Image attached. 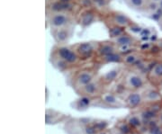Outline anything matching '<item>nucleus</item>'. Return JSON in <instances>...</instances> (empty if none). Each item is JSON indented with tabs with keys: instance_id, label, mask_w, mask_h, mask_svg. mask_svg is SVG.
<instances>
[{
	"instance_id": "nucleus-1",
	"label": "nucleus",
	"mask_w": 162,
	"mask_h": 134,
	"mask_svg": "<svg viewBox=\"0 0 162 134\" xmlns=\"http://www.w3.org/2000/svg\"><path fill=\"white\" fill-rule=\"evenodd\" d=\"M80 58L73 49L72 45L68 44H54L51 51V61L60 70L66 69L69 66L78 64Z\"/></svg>"
},
{
	"instance_id": "nucleus-2",
	"label": "nucleus",
	"mask_w": 162,
	"mask_h": 134,
	"mask_svg": "<svg viewBox=\"0 0 162 134\" xmlns=\"http://www.w3.org/2000/svg\"><path fill=\"white\" fill-rule=\"evenodd\" d=\"M47 25L50 29H57L68 26H75L77 15L67 13H50L46 14Z\"/></svg>"
},
{
	"instance_id": "nucleus-3",
	"label": "nucleus",
	"mask_w": 162,
	"mask_h": 134,
	"mask_svg": "<svg viewBox=\"0 0 162 134\" xmlns=\"http://www.w3.org/2000/svg\"><path fill=\"white\" fill-rule=\"evenodd\" d=\"M81 7L78 3L64 2L62 0H47L46 14L50 13H67L77 15Z\"/></svg>"
},
{
	"instance_id": "nucleus-4",
	"label": "nucleus",
	"mask_w": 162,
	"mask_h": 134,
	"mask_svg": "<svg viewBox=\"0 0 162 134\" xmlns=\"http://www.w3.org/2000/svg\"><path fill=\"white\" fill-rule=\"evenodd\" d=\"M100 20V12L94 8H81L77 14V24L83 29H86Z\"/></svg>"
},
{
	"instance_id": "nucleus-5",
	"label": "nucleus",
	"mask_w": 162,
	"mask_h": 134,
	"mask_svg": "<svg viewBox=\"0 0 162 134\" xmlns=\"http://www.w3.org/2000/svg\"><path fill=\"white\" fill-rule=\"evenodd\" d=\"M105 25H113L123 29L131 28L135 23L126 14L120 11H109L105 15Z\"/></svg>"
},
{
	"instance_id": "nucleus-6",
	"label": "nucleus",
	"mask_w": 162,
	"mask_h": 134,
	"mask_svg": "<svg viewBox=\"0 0 162 134\" xmlns=\"http://www.w3.org/2000/svg\"><path fill=\"white\" fill-rule=\"evenodd\" d=\"M73 49L78 55L81 60H86L90 58H93L97 54L98 41H82L77 42L72 45Z\"/></svg>"
},
{
	"instance_id": "nucleus-7",
	"label": "nucleus",
	"mask_w": 162,
	"mask_h": 134,
	"mask_svg": "<svg viewBox=\"0 0 162 134\" xmlns=\"http://www.w3.org/2000/svg\"><path fill=\"white\" fill-rule=\"evenodd\" d=\"M75 26H68L57 29H52L51 34L55 44H68L74 34Z\"/></svg>"
},
{
	"instance_id": "nucleus-8",
	"label": "nucleus",
	"mask_w": 162,
	"mask_h": 134,
	"mask_svg": "<svg viewBox=\"0 0 162 134\" xmlns=\"http://www.w3.org/2000/svg\"><path fill=\"white\" fill-rule=\"evenodd\" d=\"M118 51V46L113 42V40L98 41V47L97 51L96 57H104L113 52Z\"/></svg>"
},
{
	"instance_id": "nucleus-9",
	"label": "nucleus",
	"mask_w": 162,
	"mask_h": 134,
	"mask_svg": "<svg viewBox=\"0 0 162 134\" xmlns=\"http://www.w3.org/2000/svg\"><path fill=\"white\" fill-rule=\"evenodd\" d=\"M113 42L116 44L118 47L121 46H134L137 47L139 45V40L134 37L133 35L128 33H123L117 38L113 40Z\"/></svg>"
},
{
	"instance_id": "nucleus-10",
	"label": "nucleus",
	"mask_w": 162,
	"mask_h": 134,
	"mask_svg": "<svg viewBox=\"0 0 162 134\" xmlns=\"http://www.w3.org/2000/svg\"><path fill=\"white\" fill-rule=\"evenodd\" d=\"M138 51L139 50H135L127 54H124L123 58V62L127 65H135L140 62L142 58L141 52H139Z\"/></svg>"
},
{
	"instance_id": "nucleus-11",
	"label": "nucleus",
	"mask_w": 162,
	"mask_h": 134,
	"mask_svg": "<svg viewBox=\"0 0 162 134\" xmlns=\"http://www.w3.org/2000/svg\"><path fill=\"white\" fill-rule=\"evenodd\" d=\"M123 2L126 4V6L135 11L144 12L148 0H123Z\"/></svg>"
},
{
	"instance_id": "nucleus-12",
	"label": "nucleus",
	"mask_w": 162,
	"mask_h": 134,
	"mask_svg": "<svg viewBox=\"0 0 162 134\" xmlns=\"http://www.w3.org/2000/svg\"><path fill=\"white\" fill-rule=\"evenodd\" d=\"M92 79H93V74H92V72L89 70H83L78 74L76 82L78 83V85H80V87H84L86 85L92 82Z\"/></svg>"
},
{
	"instance_id": "nucleus-13",
	"label": "nucleus",
	"mask_w": 162,
	"mask_h": 134,
	"mask_svg": "<svg viewBox=\"0 0 162 134\" xmlns=\"http://www.w3.org/2000/svg\"><path fill=\"white\" fill-rule=\"evenodd\" d=\"M97 58L104 63H121L123 62V55L119 51H116L104 57H97Z\"/></svg>"
},
{
	"instance_id": "nucleus-14",
	"label": "nucleus",
	"mask_w": 162,
	"mask_h": 134,
	"mask_svg": "<svg viewBox=\"0 0 162 134\" xmlns=\"http://www.w3.org/2000/svg\"><path fill=\"white\" fill-rule=\"evenodd\" d=\"M108 30V33L110 36L111 40H113L115 38H117L118 36H120L121 34H123V33H125V29L119 27L117 25H105Z\"/></svg>"
},
{
	"instance_id": "nucleus-15",
	"label": "nucleus",
	"mask_w": 162,
	"mask_h": 134,
	"mask_svg": "<svg viewBox=\"0 0 162 134\" xmlns=\"http://www.w3.org/2000/svg\"><path fill=\"white\" fill-rule=\"evenodd\" d=\"M127 81H128L129 85L133 88L141 87L143 84V81H142V78L140 76H138V75H135V74H131L128 77Z\"/></svg>"
},
{
	"instance_id": "nucleus-16",
	"label": "nucleus",
	"mask_w": 162,
	"mask_h": 134,
	"mask_svg": "<svg viewBox=\"0 0 162 134\" xmlns=\"http://www.w3.org/2000/svg\"><path fill=\"white\" fill-rule=\"evenodd\" d=\"M110 1L111 0H93V5H94V7L100 12L101 10H105L108 8Z\"/></svg>"
},
{
	"instance_id": "nucleus-17",
	"label": "nucleus",
	"mask_w": 162,
	"mask_h": 134,
	"mask_svg": "<svg viewBox=\"0 0 162 134\" xmlns=\"http://www.w3.org/2000/svg\"><path fill=\"white\" fill-rule=\"evenodd\" d=\"M159 10V7H158V3H154V2H150L148 0V3H147V6H146V8H145V11L146 13L150 14H153L154 13H156L157 11Z\"/></svg>"
},
{
	"instance_id": "nucleus-18",
	"label": "nucleus",
	"mask_w": 162,
	"mask_h": 134,
	"mask_svg": "<svg viewBox=\"0 0 162 134\" xmlns=\"http://www.w3.org/2000/svg\"><path fill=\"white\" fill-rule=\"evenodd\" d=\"M150 72L153 76L158 77V78H161L162 77V62L154 64Z\"/></svg>"
},
{
	"instance_id": "nucleus-19",
	"label": "nucleus",
	"mask_w": 162,
	"mask_h": 134,
	"mask_svg": "<svg viewBox=\"0 0 162 134\" xmlns=\"http://www.w3.org/2000/svg\"><path fill=\"white\" fill-rule=\"evenodd\" d=\"M129 101H130V103L132 105H136V104H138L139 103L141 102V97H140V96H139L138 94H132L130 96Z\"/></svg>"
},
{
	"instance_id": "nucleus-20",
	"label": "nucleus",
	"mask_w": 162,
	"mask_h": 134,
	"mask_svg": "<svg viewBox=\"0 0 162 134\" xmlns=\"http://www.w3.org/2000/svg\"><path fill=\"white\" fill-rule=\"evenodd\" d=\"M105 101H107V102H109V103H113V102H115V98L113 96H111V95H107L106 96H105Z\"/></svg>"
},
{
	"instance_id": "nucleus-21",
	"label": "nucleus",
	"mask_w": 162,
	"mask_h": 134,
	"mask_svg": "<svg viewBox=\"0 0 162 134\" xmlns=\"http://www.w3.org/2000/svg\"><path fill=\"white\" fill-rule=\"evenodd\" d=\"M115 76H116V71H114V70H113V71H111L110 73H108L106 77H107L108 78L112 79V78H115Z\"/></svg>"
},
{
	"instance_id": "nucleus-22",
	"label": "nucleus",
	"mask_w": 162,
	"mask_h": 134,
	"mask_svg": "<svg viewBox=\"0 0 162 134\" xmlns=\"http://www.w3.org/2000/svg\"><path fill=\"white\" fill-rule=\"evenodd\" d=\"M158 7H159L160 10H162V0H160L159 3H158Z\"/></svg>"
},
{
	"instance_id": "nucleus-23",
	"label": "nucleus",
	"mask_w": 162,
	"mask_h": 134,
	"mask_svg": "<svg viewBox=\"0 0 162 134\" xmlns=\"http://www.w3.org/2000/svg\"><path fill=\"white\" fill-rule=\"evenodd\" d=\"M149 1H150V2H154V3H159V1L160 0H149Z\"/></svg>"
},
{
	"instance_id": "nucleus-24",
	"label": "nucleus",
	"mask_w": 162,
	"mask_h": 134,
	"mask_svg": "<svg viewBox=\"0 0 162 134\" xmlns=\"http://www.w3.org/2000/svg\"><path fill=\"white\" fill-rule=\"evenodd\" d=\"M159 24H161L162 25V10H161V14H160V18H159Z\"/></svg>"
}]
</instances>
